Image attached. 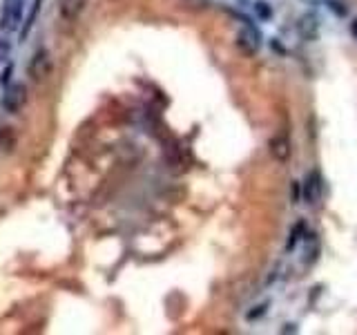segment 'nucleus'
<instances>
[{
    "label": "nucleus",
    "instance_id": "nucleus-7",
    "mask_svg": "<svg viewBox=\"0 0 357 335\" xmlns=\"http://www.w3.org/2000/svg\"><path fill=\"white\" fill-rule=\"evenodd\" d=\"M85 7H87V0H61V3H59L61 16L65 20H76L78 16L83 14Z\"/></svg>",
    "mask_w": 357,
    "mask_h": 335
},
{
    "label": "nucleus",
    "instance_id": "nucleus-13",
    "mask_svg": "<svg viewBox=\"0 0 357 335\" xmlns=\"http://www.w3.org/2000/svg\"><path fill=\"white\" fill-rule=\"evenodd\" d=\"M11 74H14V65H7V67H5V72H3V78H0V81H3V83L7 85V83H9V76H11Z\"/></svg>",
    "mask_w": 357,
    "mask_h": 335
},
{
    "label": "nucleus",
    "instance_id": "nucleus-14",
    "mask_svg": "<svg viewBox=\"0 0 357 335\" xmlns=\"http://www.w3.org/2000/svg\"><path fill=\"white\" fill-rule=\"evenodd\" d=\"M293 199H295V204H297V199H299V184L297 181L293 184Z\"/></svg>",
    "mask_w": 357,
    "mask_h": 335
},
{
    "label": "nucleus",
    "instance_id": "nucleus-9",
    "mask_svg": "<svg viewBox=\"0 0 357 335\" xmlns=\"http://www.w3.org/2000/svg\"><path fill=\"white\" fill-rule=\"evenodd\" d=\"M255 9H257V14H259V18H264V20H268V18L273 16V9H271V5L264 3V0H259V3L255 5Z\"/></svg>",
    "mask_w": 357,
    "mask_h": 335
},
{
    "label": "nucleus",
    "instance_id": "nucleus-10",
    "mask_svg": "<svg viewBox=\"0 0 357 335\" xmlns=\"http://www.w3.org/2000/svg\"><path fill=\"white\" fill-rule=\"evenodd\" d=\"M9 52H11V43L5 36H0V65L9 59Z\"/></svg>",
    "mask_w": 357,
    "mask_h": 335
},
{
    "label": "nucleus",
    "instance_id": "nucleus-2",
    "mask_svg": "<svg viewBox=\"0 0 357 335\" xmlns=\"http://www.w3.org/2000/svg\"><path fill=\"white\" fill-rule=\"evenodd\" d=\"M22 7H25V0H5L0 9V29H16L22 18Z\"/></svg>",
    "mask_w": 357,
    "mask_h": 335
},
{
    "label": "nucleus",
    "instance_id": "nucleus-15",
    "mask_svg": "<svg viewBox=\"0 0 357 335\" xmlns=\"http://www.w3.org/2000/svg\"><path fill=\"white\" fill-rule=\"evenodd\" d=\"M351 34H353V36L357 38V18H355V20L351 22Z\"/></svg>",
    "mask_w": 357,
    "mask_h": 335
},
{
    "label": "nucleus",
    "instance_id": "nucleus-4",
    "mask_svg": "<svg viewBox=\"0 0 357 335\" xmlns=\"http://www.w3.org/2000/svg\"><path fill=\"white\" fill-rule=\"evenodd\" d=\"M237 47L245 54V56H255L261 47V34L257 31V27L245 25L239 34H237Z\"/></svg>",
    "mask_w": 357,
    "mask_h": 335
},
{
    "label": "nucleus",
    "instance_id": "nucleus-8",
    "mask_svg": "<svg viewBox=\"0 0 357 335\" xmlns=\"http://www.w3.org/2000/svg\"><path fill=\"white\" fill-rule=\"evenodd\" d=\"M271 154L282 163H286L290 159V141L284 137V134H277V137L271 139Z\"/></svg>",
    "mask_w": 357,
    "mask_h": 335
},
{
    "label": "nucleus",
    "instance_id": "nucleus-12",
    "mask_svg": "<svg viewBox=\"0 0 357 335\" xmlns=\"http://www.w3.org/2000/svg\"><path fill=\"white\" fill-rule=\"evenodd\" d=\"M328 5H331V9L335 11V14H340V16H346V14H349V9L342 7V3H335V0H333V3H328Z\"/></svg>",
    "mask_w": 357,
    "mask_h": 335
},
{
    "label": "nucleus",
    "instance_id": "nucleus-1",
    "mask_svg": "<svg viewBox=\"0 0 357 335\" xmlns=\"http://www.w3.org/2000/svg\"><path fill=\"white\" fill-rule=\"evenodd\" d=\"M50 72H52V54L47 50H38L27 65V74L31 76V81L40 83L50 76Z\"/></svg>",
    "mask_w": 357,
    "mask_h": 335
},
{
    "label": "nucleus",
    "instance_id": "nucleus-5",
    "mask_svg": "<svg viewBox=\"0 0 357 335\" xmlns=\"http://www.w3.org/2000/svg\"><path fill=\"white\" fill-rule=\"evenodd\" d=\"M321 197V174L319 170H312L308 174V179L304 181V199H306V204H317Z\"/></svg>",
    "mask_w": 357,
    "mask_h": 335
},
{
    "label": "nucleus",
    "instance_id": "nucleus-3",
    "mask_svg": "<svg viewBox=\"0 0 357 335\" xmlns=\"http://www.w3.org/2000/svg\"><path fill=\"white\" fill-rule=\"evenodd\" d=\"M27 103V87L25 83H11L7 89H5V96H3V107L11 114H16Z\"/></svg>",
    "mask_w": 357,
    "mask_h": 335
},
{
    "label": "nucleus",
    "instance_id": "nucleus-6",
    "mask_svg": "<svg viewBox=\"0 0 357 335\" xmlns=\"http://www.w3.org/2000/svg\"><path fill=\"white\" fill-rule=\"evenodd\" d=\"M297 31L301 38L306 40H315L317 34H319V20L315 14H304L299 20H297Z\"/></svg>",
    "mask_w": 357,
    "mask_h": 335
},
{
    "label": "nucleus",
    "instance_id": "nucleus-11",
    "mask_svg": "<svg viewBox=\"0 0 357 335\" xmlns=\"http://www.w3.org/2000/svg\"><path fill=\"white\" fill-rule=\"evenodd\" d=\"M38 9H40V0H36L33 3V9H31V16L27 18V22H25V29H22V38L27 36V31L31 29V25H33V18H36V14H38Z\"/></svg>",
    "mask_w": 357,
    "mask_h": 335
}]
</instances>
